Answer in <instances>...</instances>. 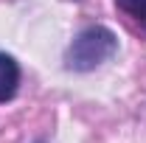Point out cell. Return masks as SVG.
I'll return each mask as SVG.
<instances>
[{
  "label": "cell",
  "mask_w": 146,
  "mask_h": 143,
  "mask_svg": "<svg viewBox=\"0 0 146 143\" xmlns=\"http://www.w3.org/2000/svg\"><path fill=\"white\" fill-rule=\"evenodd\" d=\"M115 6L146 28V0H115Z\"/></svg>",
  "instance_id": "3"
},
{
  "label": "cell",
  "mask_w": 146,
  "mask_h": 143,
  "mask_svg": "<svg viewBox=\"0 0 146 143\" xmlns=\"http://www.w3.org/2000/svg\"><path fill=\"white\" fill-rule=\"evenodd\" d=\"M118 51V36L104 25H90L84 31H79L76 39L70 42L65 62L70 70H96L98 65H104L107 59H112Z\"/></svg>",
  "instance_id": "1"
},
{
  "label": "cell",
  "mask_w": 146,
  "mask_h": 143,
  "mask_svg": "<svg viewBox=\"0 0 146 143\" xmlns=\"http://www.w3.org/2000/svg\"><path fill=\"white\" fill-rule=\"evenodd\" d=\"M20 87V65L9 54H0V104L14 98Z\"/></svg>",
  "instance_id": "2"
},
{
  "label": "cell",
  "mask_w": 146,
  "mask_h": 143,
  "mask_svg": "<svg viewBox=\"0 0 146 143\" xmlns=\"http://www.w3.org/2000/svg\"><path fill=\"white\" fill-rule=\"evenodd\" d=\"M39 143H42V140H39Z\"/></svg>",
  "instance_id": "4"
}]
</instances>
